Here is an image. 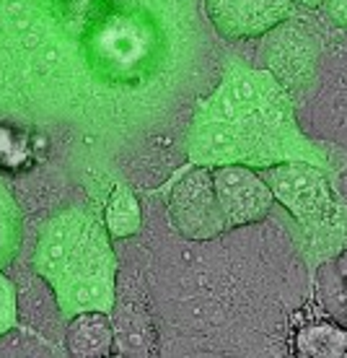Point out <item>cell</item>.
Listing matches in <instances>:
<instances>
[{"label": "cell", "mask_w": 347, "mask_h": 358, "mask_svg": "<svg viewBox=\"0 0 347 358\" xmlns=\"http://www.w3.org/2000/svg\"><path fill=\"white\" fill-rule=\"evenodd\" d=\"M169 218L179 234L195 242H205L226 231L207 166H195L177 179L169 195Z\"/></svg>", "instance_id": "4"}, {"label": "cell", "mask_w": 347, "mask_h": 358, "mask_svg": "<svg viewBox=\"0 0 347 358\" xmlns=\"http://www.w3.org/2000/svg\"><path fill=\"white\" fill-rule=\"evenodd\" d=\"M187 159L207 169L239 164L265 171L285 162L330 166L324 148L295 122L293 94L267 68H251L244 60H228L213 94L197 101Z\"/></svg>", "instance_id": "1"}, {"label": "cell", "mask_w": 347, "mask_h": 358, "mask_svg": "<svg viewBox=\"0 0 347 358\" xmlns=\"http://www.w3.org/2000/svg\"><path fill=\"white\" fill-rule=\"evenodd\" d=\"M104 229L112 239H127L142 229V210L138 203V195L127 185H117L104 208Z\"/></svg>", "instance_id": "9"}, {"label": "cell", "mask_w": 347, "mask_h": 358, "mask_svg": "<svg viewBox=\"0 0 347 358\" xmlns=\"http://www.w3.org/2000/svg\"><path fill=\"white\" fill-rule=\"evenodd\" d=\"M301 6H309V8H316V6H324V0H298Z\"/></svg>", "instance_id": "14"}, {"label": "cell", "mask_w": 347, "mask_h": 358, "mask_svg": "<svg viewBox=\"0 0 347 358\" xmlns=\"http://www.w3.org/2000/svg\"><path fill=\"white\" fill-rule=\"evenodd\" d=\"M265 171V182L272 189L275 203L288 208L290 215L303 226L306 242L319 244L321 234L332 231L337 215V203L324 169L306 162H285Z\"/></svg>", "instance_id": "3"}, {"label": "cell", "mask_w": 347, "mask_h": 358, "mask_svg": "<svg viewBox=\"0 0 347 358\" xmlns=\"http://www.w3.org/2000/svg\"><path fill=\"white\" fill-rule=\"evenodd\" d=\"M18 327V301H16V286L0 270V338L6 332Z\"/></svg>", "instance_id": "12"}, {"label": "cell", "mask_w": 347, "mask_h": 358, "mask_svg": "<svg viewBox=\"0 0 347 358\" xmlns=\"http://www.w3.org/2000/svg\"><path fill=\"white\" fill-rule=\"evenodd\" d=\"M272 31H275V29H272ZM316 55H319V47L313 45V39L306 34L303 29L285 27L270 36L267 71L272 73L290 94H293V91H303V94H306L303 81L313 83V78H316Z\"/></svg>", "instance_id": "7"}, {"label": "cell", "mask_w": 347, "mask_h": 358, "mask_svg": "<svg viewBox=\"0 0 347 358\" xmlns=\"http://www.w3.org/2000/svg\"><path fill=\"white\" fill-rule=\"evenodd\" d=\"M324 6H327L332 21L347 29V0H324Z\"/></svg>", "instance_id": "13"}, {"label": "cell", "mask_w": 347, "mask_h": 358, "mask_svg": "<svg viewBox=\"0 0 347 358\" xmlns=\"http://www.w3.org/2000/svg\"><path fill=\"white\" fill-rule=\"evenodd\" d=\"M295 348L309 358H347V332L334 324H306L295 338Z\"/></svg>", "instance_id": "10"}, {"label": "cell", "mask_w": 347, "mask_h": 358, "mask_svg": "<svg viewBox=\"0 0 347 358\" xmlns=\"http://www.w3.org/2000/svg\"><path fill=\"white\" fill-rule=\"evenodd\" d=\"M24 244V218L16 197L0 182V270L18 257Z\"/></svg>", "instance_id": "11"}, {"label": "cell", "mask_w": 347, "mask_h": 358, "mask_svg": "<svg viewBox=\"0 0 347 358\" xmlns=\"http://www.w3.org/2000/svg\"><path fill=\"white\" fill-rule=\"evenodd\" d=\"M210 177H213L215 200L221 206L226 229L257 224L270 213V208L275 203L267 182L249 166H239V164L213 166Z\"/></svg>", "instance_id": "5"}, {"label": "cell", "mask_w": 347, "mask_h": 358, "mask_svg": "<svg viewBox=\"0 0 347 358\" xmlns=\"http://www.w3.org/2000/svg\"><path fill=\"white\" fill-rule=\"evenodd\" d=\"M293 13V0H207V16L226 39L270 34Z\"/></svg>", "instance_id": "6"}, {"label": "cell", "mask_w": 347, "mask_h": 358, "mask_svg": "<svg viewBox=\"0 0 347 358\" xmlns=\"http://www.w3.org/2000/svg\"><path fill=\"white\" fill-rule=\"evenodd\" d=\"M68 350L80 358H96L112 353V327L107 314L86 312L73 317L68 324Z\"/></svg>", "instance_id": "8"}, {"label": "cell", "mask_w": 347, "mask_h": 358, "mask_svg": "<svg viewBox=\"0 0 347 358\" xmlns=\"http://www.w3.org/2000/svg\"><path fill=\"white\" fill-rule=\"evenodd\" d=\"M34 270L52 288L65 322L86 312L112 314L117 301V255L96 215L68 208L47 218L34 252Z\"/></svg>", "instance_id": "2"}]
</instances>
